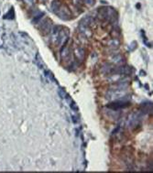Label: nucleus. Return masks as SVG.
Returning <instances> with one entry per match:
<instances>
[{"mask_svg": "<svg viewBox=\"0 0 153 173\" xmlns=\"http://www.w3.org/2000/svg\"><path fill=\"white\" fill-rule=\"evenodd\" d=\"M70 106H71V108H72L73 111H75V112H77V111H78V106L76 105L75 103L72 102V104H70Z\"/></svg>", "mask_w": 153, "mask_h": 173, "instance_id": "f3484780", "label": "nucleus"}, {"mask_svg": "<svg viewBox=\"0 0 153 173\" xmlns=\"http://www.w3.org/2000/svg\"><path fill=\"white\" fill-rule=\"evenodd\" d=\"M44 16V13H40L39 15H37V16H34V18L32 20V22L34 24H37L38 22H40V20L42 18V17Z\"/></svg>", "mask_w": 153, "mask_h": 173, "instance_id": "ddd939ff", "label": "nucleus"}, {"mask_svg": "<svg viewBox=\"0 0 153 173\" xmlns=\"http://www.w3.org/2000/svg\"><path fill=\"white\" fill-rule=\"evenodd\" d=\"M129 105H130V104L129 102H123V101H116L114 102L110 105H107L108 108H111V109H114V110H119V109H122V108H126Z\"/></svg>", "mask_w": 153, "mask_h": 173, "instance_id": "423d86ee", "label": "nucleus"}, {"mask_svg": "<svg viewBox=\"0 0 153 173\" xmlns=\"http://www.w3.org/2000/svg\"><path fill=\"white\" fill-rule=\"evenodd\" d=\"M140 119L141 118H140V116L138 114H133L129 120V127L130 128H136L137 126L140 125Z\"/></svg>", "mask_w": 153, "mask_h": 173, "instance_id": "39448f33", "label": "nucleus"}, {"mask_svg": "<svg viewBox=\"0 0 153 173\" xmlns=\"http://www.w3.org/2000/svg\"><path fill=\"white\" fill-rule=\"evenodd\" d=\"M67 44V43H66ZM66 44L63 45V47L61 49V58L63 60H68L70 59L71 56V52H70V49L66 46Z\"/></svg>", "mask_w": 153, "mask_h": 173, "instance_id": "0eeeda50", "label": "nucleus"}, {"mask_svg": "<svg viewBox=\"0 0 153 173\" xmlns=\"http://www.w3.org/2000/svg\"><path fill=\"white\" fill-rule=\"evenodd\" d=\"M113 69H114V66L112 64H106L103 66V68H102V71H103L104 73H107V74H111L112 71H113Z\"/></svg>", "mask_w": 153, "mask_h": 173, "instance_id": "9b49d317", "label": "nucleus"}, {"mask_svg": "<svg viewBox=\"0 0 153 173\" xmlns=\"http://www.w3.org/2000/svg\"><path fill=\"white\" fill-rule=\"evenodd\" d=\"M84 3L88 6H94L95 4V0H84Z\"/></svg>", "mask_w": 153, "mask_h": 173, "instance_id": "dca6fc26", "label": "nucleus"}, {"mask_svg": "<svg viewBox=\"0 0 153 173\" xmlns=\"http://www.w3.org/2000/svg\"><path fill=\"white\" fill-rule=\"evenodd\" d=\"M119 45H120V41H119L118 39H112V40H110L107 42V46H108L109 48L113 49H118V48L119 47Z\"/></svg>", "mask_w": 153, "mask_h": 173, "instance_id": "1a4fd4ad", "label": "nucleus"}, {"mask_svg": "<svg viewBox=\"0 0 153 173\" xmlns=\"http://www.w3.org/2000/svg\"><path fill=\"white\" fill-rule=\"evenodd\" d=\"M61 19H63V20H68L71 18V16H72V13L70 9L65 6V5H61L60 7V8L57 10V12L55 13Z\"/></svg>", "mask_w": 153, "mask_h": 173, "instance_id": "7ed1b4c3", "label": "nucleus"}, {"mask_svg": "<svg viewBox=\"0 0 153 173\" xmlns=\"http://www.w3.org/2000/svg\"><path fill=\"white\" fill-rule=\"evenodd\" d=\"M94 23V18L90 16L84 17L81 19L79 26H78V29L80 31V33L83 34H86V32L89 30V28H90L91 25Z\"/></svg>", "mask_w": 153, "mask_h": 173, "instance_id": "f03ea898", "label": "nucleus"}, {"mask_svg": "<svg viewBox=\"0 0 153 173\" xmlns=\"http://www.w3.org/2000/svg\"><path fill=\"white\" fill-rule=\"evenodd\" d=\"M72 4L75 7H82L84 4V0H72Z\"/></svg>", "mask_w": 153, "mask_h": 173, "instance_id": "2eb2a0df", "label": "nucleus"}, {"mask_svg": "<svg viewBox=\"0 0 153 173\" xmlns=\"http://www.w3.org/2000/svg\"><path fill=\"white\" fill-rule=\"evenodd\" d=\"M60 94L61 95V97H63V95H67V94H66V93H65L64 91H63L62 89H61V90H60Z\"/></svg>", "mask_w": 153, "mask_h": 173, "instance_id": "aec40b11", "label": "nucleus"}, {"mask_svg": "<svg viewBox=\"0 0 153 173\" xmlns=\"http://www.w3.org/2000/svg\"><path fill=\"white\" fill-rule=\"evenodd\" d=\"M137 42H135V41H133L132 43H131V45H130V51H133V49L137 47Z\"/></svg>", "mask_w": 153, "mask_h": 173, "instance_id": "6ab92c4d", "label": "nucleus"}, {"mask_svg": "<svg viewBox=\"0 0 153 173\" xmlns=\"http://www.w3.org/2000/svg\"><path fill=\"white\" fill-rule=\"evenodd\" d=\"M121 60H122V57L120 55H118L116 57H114V61H115V63H120Z\"/></svg>", "mask_w": 153, "mask_h": 173, "instance_id": "a211bd4d", "label": "nucleus"}, {"mask_svg": "<svg viewBox=\"0 0 153 173\" xmlns=\"http://www.w3.org/2000/svg\"><path fill=\"white\" fill-rule=\"evenodd\" d=\"M74 55L79 60H84L85 57V51L83 48H76L74 51Z\"/></svg>", "mask_w": 153, "mask_h": 173, "instance_id": "6e6552de", "label": "nucleus"}, {"mask_svg": "<svg viewBox=\"0 0 153 173\" xmlns=\"http://www.w3.org/2000/svg\"><path fill=\"white\" fill-rule=\"evenodd\" d=\"M13 18H14V10L13 9H10L8 11V13L4 16V18H6V19H12Z\"/></svg>", "mask_w": 153, "mask_h": 173, "instance_id": "4468645a", "label": "nucleus"}, {"mask_svg": "<svg viewBox=\"0 0 153 173\" xmlns=\"http://www.w3.org/2000/svg\"><path fill=\"white\" fill-rule=\"evenodd\" d=\"M61 6V3L59 1V0H54V1L52 3V6H50V9H52L53 13H56L57 10L60 8Z\"/></svg>", "mask_w": 153, "mask_h": 173, "instance_id": "9d476101", "label": "nucleus"}, {"mask_svg": "<svg viewBox=\"0 0 153 173\" xmlns=\"http://www.w3.org/2000/svg\"><path fill=\"white\" fill-rule=\"evenodd\" d=\"M98 14L102 18H104L107 21H114L117 18V12L112 7H99Z\"/></svg>", "mask_w": 153, "mask_h": 173, "instance_id": "f257e3e1", "label": "nucleus"}, {"mask_svg": "<svg viewBox=\"0 0 153 173\" xmlns=\"http://www.w3.org/2000/svg\"><path fill=\"white\" fill-rule=\"evenodd\" d=\"M52 28V22L50 19L47 18L45 20H43L41 24V27H40V30L41 32L42 35H47L50 32Z\"/></svg>", "mask_w": 153, "mask_h": 173, "instance_id": "20e7f679", "label": "nucleus"}, {"mask_svg": "<svg viewBox=\"0 0 153 173\" xmlns=\"http://www.w3.org/2000/svg\"><path fill=\"white\" fill-rule=\"evenodd\" d=\"M142 110L144 113H150L152 111V104L151 103H146L142 105Z\"/></svg>", "mask_w": 153, "mask_h": 173, "instance_id": "f8f14e48", "label": "nucleus"}]
</instances>
